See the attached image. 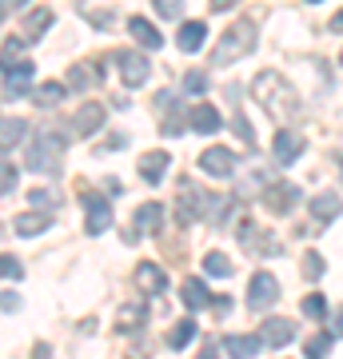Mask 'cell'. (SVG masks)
<instances>
[{"label":"cell","mask_w":343,"mask_h":359,"mask_svg":"<svg viewBox=\"0 0 343 359\" xmlns=\"http://www.w3.org/2000/svg\"><path fill=\"white\" fill-rule=\"evenodd\" d=\"M252 96L260 100V108H267L276 120H288V116H295V108H300L295 88L280 76V72H260L255 84H252Z\"/></svg>","instance_id":"obj_1"},{"label":"cell","mask_w":343,"mask_h":359,"mask_svg":"<svg viewBox=\"0 0 343 359\" xmlns=\"http://www.w3.org/2000/svg\"><path fill=\"white\" fill-rule=\"evenodd\" d=\"M25 164L32 172H44V176H56L64 168V136L56 128H40L32 136V148H28Z\"/></svg>","instance_id":"obj_2"},{"label":"cell","mask_w":343,"mask_h":359,"mask_svg":"<svg viewBox=\"0 0 343 359\" xmlns=\"http://www.w3.org/2000/svg\"><path fill=\"white\" fill-rule=\"evenodd\" d=\"M255 36H260V28H255V20H236V25L220 36L216 52H212V65L224 68L231 65V60H240V56H248V52L255 48Z\"/></svg>","instance_id":"obj_3"},{"label":"cell","mask_w":343,"mask_h":359,"mask_svg":"<svg viewBox=\"0 0 343 359\" xmlns=\"http://www.w3.org/2000/svg\"><path fill=\"white\" fill-rule=\"evenodd\" d=\"M116 65H120V76H124L128 88H140L144 80L152 76V65H148V56H144V52L120 48V52H116Z\"/></svg>","instance_id":"obj_4"},{"label":"cell","mask_w":343,"mask_h":359,"mask_svg":"<svg viewBox=\"0 0 343 359\" xmlns=\"http://www.w3.org/2000/svg\"><path fill=\"white\" fill-rule=\"evenodd\" d=\"M295 200H300V188H295L292 180H271L264 188V204H267V212H276V216H288Z\"/></svg>","instance_id":"obj_5"},{"label":"cell","mask_w":343,"mask_h":359,"mask_svg":"<svg viewBox=\"0 0 343 359\" xmlns=\"http://www.w3.org/2000/svg\"><path fill=\"white\" fill-rule=\"evenodd\" d=\"M276 299H280V283H276V276L255 271V276H252V287H248V308H252V311H264V308H271Z\"/></svg>","instance_id":"obj_6"},{"label":"cell","mask_w":343,"mask_h":359,"mask_svg":"<svg viewBox=\"0 0 343 359\" xmlns=\"http://www.w3.org/2000/svg\"><path fill=\"white\" fill-rule=\"evenodd\" d=\"M84 208H88V219H84L88 236H100V231L112 228V204H108V196H100V192H84Z\"/></svg>","instance_id":"obj_7"},{"label":"cell","mask_w":343,"mask_h":359,"mask_svg":"<svg viewBox=\"0 0 343 359\" xmlns=\"http://www.w3.org/2000/svg\"><path fill=\"white\" fill-rule=\"evenodd\" d=\"M295 339V323L283 320V316H267L264 323H260V344L267 347H288Z\"/></svg>","instance_id":"obj_8"},{"label":"cell","mask_w":343,"mask_h":359,"mask_svg":"<svg viewBox=\"0 0 343 359\" xmlns=\"http://www.w3.org/2000/svg\"><path fill=\"white\" fill-rule=\"evenodd\" d=\"M200 168L208 172V176L224 180V176H231V172H236V152H231V148H203Z\"/></svg>","instance_id":"obj_9"},{"label":"cell","mask_w":343,"mask_h":359,"mask_svg":"<svg viewBox=\"0 0 343 359\" xmlns=\"http://www.w3.org/2000/svg\"><path fill=\"white\" fill-rule=\"evenodd\" d=\"M188 128L203 132V136H216V132L224 128V116H220L212 104H196V108L188 112Z\"/></svg>","instance_id":"obj_10"},{"label":"cell","mask_w":343,"mask_h":359,"mask_svg":"<svg viewBox=\"0 0 343 359\" xmlns=\"http://www.w3.org/2000/svg\"><path fill=\"white\" fill-rule=\"evenodd\" d=\"M100 80H104L100 60H76V65L68 68V84H72V88H96Z\"/></svg>","instance_id":"obj_11"},{"label":"cell","mask_w":343,"mask_h":359,"mask_svg":"<svg viewBox=\"0 0 343 359\" xmlns=\"http://www.w3.org/2000/svg\"><path fill=\"white\" fill-rule=\"evenodd\" d=\"M168 164H172V156L164 152V148H156V152H144L140 156V180L144 184H160L168 172Z\"/></svg>","instance_id":"obj_12"},{"label":"cell","mask_w":343,"mask_h":359,"mask_svg":"<svg viewBox=\"0 0 343 359\" xmlns=\"http://www.w3.org/2000/svg\"><path fill=\"white\" fill-rule=\"evenodd\" d=\"M32 60H20L16 68H8V76H4V96L13 100V96H28V84H32Z\"/></svg>","instance_id":"obj_13"},{"label":"cell","mask_w":343,"mask_h":359,"mask_svg":"<svg viewBox=\"0 0 343 359\" xmlns=\"http://www.w3.org/2000/svg\"><path fill=\"white\" fill-rule=\"evenodd\" d=\"M136 287H140L144 295H160L168 287L164 268H160V264H140V268H136Z\"/></svg>","instance_id":"obj_14"},{"label":"cell","mask_w":343,"mask_h":359,"mask_svg":"<svg viewBox=\"0 0 343 359\" xmlns=\"http://www.w3.org/2000/svg\"><path fill=\"white\" fill-rule=\"evenodd\" d=\"M128 32H132V40H136L140 48H148V52H156L160 44H164V36H160V32L144 20V16H132V20H128Z\"/></svg>","instance_id":"obj_15"},{"label":"cell","mask_w":343,"mask_h":359,"mask_svg":"<svg viewBox=\"0 0 343 359\" xmlns=\"http://www.w3.org/2000/svg\"><path fill=\"white\" fill-rule=\"evenodd\" d=\"M100 124H104V108L100 104H84V108L72 116V132H76V136H92Z\"/></svg>","instance_id":"obj_16"},{"label":"cell","mask_w":343,"mask_h":359,"mask_svg":"<svg viewBox=\"0 0 343 359\" xmlns=\"http://www.w3.org/2000/svg\"><path fill=\"white\" fill-rule=\"evenodd\" d=\"M260 347H264L260 335H228V339H224V355L228 359H252Z\"/></svg>","instance_id":"obj_17"},{"label":"cell","mask_w":343,"mask_h":359,"mask_svg":"<svg viewBox=\"0 0 343 359\" xmlns=\"http://www.w3.org/2000/svg\"><path fill=\"white\" fill-rule=\"evenodd\" d=\"M203 36H208V25H203V20H184V25H180V32H176V44L184 52H200Z\"/></svg>","instance_id":"obj_18"},{"label":"cell","mask_w":343,"mask_h":359,"mask_svg":"<svg viewBox=\"0 0 343 359\" xmlns=\"http://www.w3.org/2000/svg\"><path fill=\"white\" fill-rule=\"evenodd\" d=\"M48 25H52V13H48V8H32V13L25 16V25H20V40H25V44L40 40Z\"/></svg>","instance_id":"obj_19"},{"label":"cell","mask_w":343,"mask_h":359,"mask_svg":"<svg viewBox=\"0 0 343 359\" xmlns=\"http://www.w3.org/2000/svg\"><path fill=\"white\" fill-rule=\"evenodd\" d=\"M276 164H295L300 160V136L295 132H288V128H280L276 132Z\"/></svg>","instance_id":"obj_20"},{"label":"cell","mask_w":343,"mask_h":359,"mask_svg":"<svg viewBox=\"0 0 343 359\" xmlns=\"http://www.w3.org/2000/svg\"><path fill=\"white\" fill-rule=\"evenodd\" d=\"M160 224H164V208H160V204L136 208V231H140V236H152V231H160Z\"/></svg>","instance_id":"obj_21"},{"label":"cell","mask_w":343,"mask_h":359,"mask_svg":"<svg viewBox=\"0 0 343 359\" xmlns=\"http://www.w3.org/2000/svg\"><path fill=\"white\" fill-rule=\"evenodd\" d=\"M52 219L44 216V212H25V216H16L13 219V228H16V236H40V231L48 228Z\"/></svg>","instance_id":"obj_22"},{"label":"cell","mask_w":343,"mask_h":359,"mask_svg":"<svg viewBox=\"0 0 343 359\" xmlns=\"http://www.w3.org/2000/svg\"><path fill=\"white\" fill-rule=\"evenodd\" d=\"M311 212H316V219H335L343 212V200L335 192H319L316 200H311Z\"/></svg>","instance_id":"obj_23"},{"label":"cell","mask_w":343,"mask_h":359,"mask_svg":"<svg viewBox=\"0 0 343 359\" xmlns=\"http://www.w3.org/2000/svg\"><path fill=\"white\" fill-rule=\"evenodd\" d=\"M191 339H196V320H180L176 327L168 332V347H172V351H184Z\"/></svg>","instance_id":"obj_24"},{"label":"cell","mask_w":343,"mask_h":359,"mask_svg":"<svg viewBox=\"0 0 343 359\" xmlns=\"http://www.w3.org/2000/svg\"><path fill=\"white\" fill-rule=\"evenodd\" d=\"M180 295H184V304H188L191 311H200L203 304H212V295H208V287H203L200 280H188L184 287H180Z\"/></svg>","instance_id":"obj_25"},{"label":"cell","mask_w":343,"mask_h":359,"mask_svg":"<svg viewBox=\"0 0 343 359\" xmlns=\"http://www.w3.org/2000/svg\"><path fill=\"white\" fill-rule=\"evenodd\" d=\"M32 100L44 104V108H56V104L64 100V84H56V80H44V84L32 92Z\"/></svg>","instance_id":"obj_26"},{"label":"cell","mask_w":343,"mask_h":359,"mask_svg":"<svg viewBox=\"0 0 343 359\" xmlns=\"http://www.w3.org/2000/svg\"><path fill=\"white\" fill-rule=\"evenodd\" d=\"M203 271L216 276V280H228L231 276V259L224 256V252H208V256H203Z\"/></svg>","instance_id":"obj_27"},{"label":"cell","mask_w":343,"mask_h":359,"mask_svg":"<svg viewBox=\"0 0 343 359\" xmlns=\"http://www.w3.org/2000/svg\"><path fill=\"white\" fill-rule=\"evenodd\" d=\"M331 344H335V335H311V339L304 344V355L307 359H328Z\"/></svg>","instance_id":"obj_28"},{"label":"cell","mask_w":343,"mask_h":359,"mask_svg":"<svg viewBox=\"0 0 343 359\" xmlns=\"http://www.w3.org/2000/svg\"><path fill=\"white\" fill-rule=\"evenodd\" d=\"M20 44H25L20 36H16V40H4V48H0V68H4V72L25 60V56H20Z\"/></svg>","instance_id":"obj_29"},{"label":"cell","mask_w":343,"mask_h":359,"mask_svg":"<svg viewBox=\"0 0 343 359\" xmlns=\"http://www.w3.org/2000/svg\"><path fill=\"white\" fill-rule=\"evenodd\" d=\"M20 136H25V120H4L0 124V148H13Z\"/></svg>","instance_id":"obj_30"},{"label":"cell","mask_w":343,"mask_h":359,"mask_svg":"<svg viewBox=\"0 0 343 359\" xmlns=\"http://www.w3.org/2000/svg\"><path fill=\"white\" fill-rule=\"evenodd\" d=\"M140 323H144V308H132V304L120 308V316H116V327H120V332H132V327H140Z\"/></svg>","instance_id":"obj_31"},{"label":"cell","mask_w":343,"mask_h":359,"mask_svg":"<svg viewBox=\"0 0 343 359\" xmlns=\"http://www.w3.org/2000/svg\"><path fill=\"white\" fill-rule=\"evenodd\" d=\"M300 308H304L307 320H323V316H328V299H323V295H307Z\"/></svg>","instance_id":"obj_32"},{"label":"cell","mask_w":343,"mask_h":359,"mask_svg":"<svg viewBox=\"0 0 343 359\" xmlns=\"http://www.w3.org/2000/svg\"><path fill=\"white\" fill-rule=\"evenodd\" d=\"M156 13L164 20H180L184 16V0H156Z\"/></svg>","instance_id":"obj_33"},{"label":"cell","mask_w":343,"mask_h":359,"mask_svg":"<svg viewBox=\"0 0 343 359\" xmlns=\"http://www.w3.org/2000/svg\"><path fill=\"white\" fill-rule=\"evenodd\" d=\"M304 276L307 280H319L323 276V256L319 252H304Z\"/></svg>","instance_id":"obj_34"},{"label":"cell","mask_w":343,"mask_h":359,"mask_svg":"<svg viewBox=\"0 0 343 359\" xmlns=\"http://www.w3.org/2000/svg\"><path fill=\"white\" fill-rule=\"evenodd\" d=\"M184 88H188L191 96H200V92H208V76H203L200 68H191L188 76H184Z\"/></svg>","instance_id":"obj_35"},{"label":"cell","mask_w":343,"mask_h":359,"mask_svg":"<svg viewBox=\"0 0 343 359\" xmlns=\"http://www.w3.org/2000/svg\"><path fill=\"white\" fill-rule=\"evenodd\" d=\"M20 259L16 256H0V280H20Z\"/></svg>","instance_id":"obj_36"},{"label":"cell","mask_w":343,"mask_h":359,"mask_svg":"<svg viewBox=\"0 0 343 359\" xmlns=\"http://www.w3.org/2000/svg\"><path fill=\"white\" fill-rule=\"evenodd\" d=\"M231 128L240 132V140L248 144V148H252V144H255V132H252V124H248V120H243L240 112H236V120H231Z\"/></svg>","instance_id":"obj_37"},{"label":"cell","mask_w":343,"mask_h":359,"mask_svg":"<svg viewBox=\"0 0 343 359\" xmlns=\"http://www.w3.org/2000/svg\"><path fill=\"white\" fill-rule=\"evenodd\" d=\"M13 188H16V168L0 164V192H13Z\"/></svg>","instance_id":"obj_38"},{"label":"cell","mask_w":343,"mask_h":359,"mask_svg":"<svg viewBox=\"0 0 343 359\" xmlns=\"http://www.w3.org/2000/svg\"><path fill=\"white\" fill-rule=\"evenodd\" d=\"M28 200H32V204H44V208H52V204H56V196H52L48 192V188H32V192H28Z\"/></svg>","instance_id":"obj_39"},{"label":"cell","mask_w":343,"mask_h":359,"mask_svg":"<svg viewBox=\"0 0 343 359\" xmlns=\"http://www.w3.org/2000/svg\"><path fill=\"white\" fill-rule=\"evenodd\" d=\"M0 308H4V311H16V308H20V295H13V292H0Z\"/></svg>","instance_id":"obj_40"},{"label":"cell","mask_w":343,"mask_h":359,"mask_svg":"<svg viewBox=\"0 0 343 359\" xmlns=\"http://www.w3.org/2000/svg\"><path fill=\"white\" fill-rule=\"evenodd\" d=\"M28 0H0V20H4V16L8 13H16V8H25Z\"/></svg>","instance_id":"obj_41"},{"label":"cell","mask_w":343,"mask_h":359,"mask_svg":"<svg viewBox=\"0 0 343 359\" xmlns=\"http://www.w3.org/2000/svg\"><path fill=\"white\" fill-rule=\"evenodd\" d=\"M331 335H335V339H343V304L335 308V320H331Z\"/></svg>","instance_id":"obj_42"},{"label":"cell","mask_w":343,"mask_h":359,"mask_svg":"<svg viewBox=\"0 0 343 359\" xmlns=\"http://www.w3.org/2000/svg\"><path fill=\"white\" fill-rule=\"evenodd\" d=\"M92 25H96V28H108V25H112V13H92Z\"/></svg>","instance_id":"obj_43"},{"label":"cell","mask_w":343,"mask_h":359,"mask_svg":"<svg viewBox=\"0 0 343 359\" xmlns=\"http://www.w3.org/2000/svg\"><path fill=\"white\" fill-rule=\"evenodd\" d=\"M331 28H335V32H343V8L335 16H331Z\"/></svg>","instance_id":"obj_44"},{"label":"cell","mask_w":343,"mask_h":359,"mask_svg":"<svg viewBox=\"0 0 343 359\" xmlns=\"http://www.w3.org/2000/svg\"><path fill=\"white\" fill-rule=\"evenodd\" d=\"M231 4H236V0H212V8H216V13H224V8H231Z\"/></svg>","instance_id":"obj_45"},{"label":"cell","mask_w":343,"mask_h":359,"mask_svg":"<svg viewBox=\"0 0 343 359\" xmlns=\"http://www.w3.org/2000/svg\"><path fill=\"white\" fill-rule=\"evenodd\" d=\"M339 180H343V164H339Z\"/></svg>","instance_id":"obj_46"},{"label":"cell","mask_w":343,"mask_h":359,"mask_svg":"<svg viewBox=\"0 0 343 359\" xmlns=\"http://www.w3.org/2000/svg\"><path fill=\"white\" fill-rule=\"evenodd\" d=\"M311 4H319V0H311Z\"/></svg>","instance_id":"obj_47"}]
</instances>
